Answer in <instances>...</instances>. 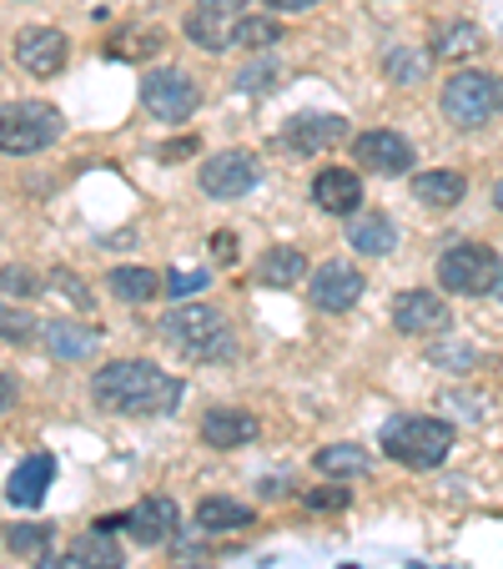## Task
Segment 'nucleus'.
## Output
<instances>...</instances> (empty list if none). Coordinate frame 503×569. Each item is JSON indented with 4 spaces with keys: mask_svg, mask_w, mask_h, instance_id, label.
Returning a JSON list of instances; mask_svg holds the SVG:
<instances>
[{
    "mask_svg": "<svg viewBox=\"0 0 503 569\" xmlns=\"http://www.w3.org/2000/svg\"><path fill=\"white\" fill-rule=\"evenodd\" d=\"M91 398L121 419H161L182 403V378H172L147 358H117L91 378Z\"/></svg>",
    "mask_w": 503,
    "mask_h": 569,
    "instance_id": "1",
    "label": "nucleus"
},
{
    "mask_svg": "<svg viewBox=\"0 0 503 569\" xmlns=\"http://www.w3.org/2000/svg\"><path fill=\"white\" fill-rule=\"evenodd\" d=\"M161 338H167L182 358L207 363V368L232 363L237 358L232 322H227L222 308H212V302H177V308L161 318Z\"/></svg>",
    "mask_w": 503,
    "mask_h": 569,
    "instance_id": "2",
    "label": "nucleus"
},
{
    "mask_svg": "<svg viewBox=\"0 0 503 569\" xmlns=\"http://www.w3.org/2000/svg\"><path fill=\"white\" fill-rule=\"evenodd\" d=\"M383 453L403 469H439L443 459L453 453V429L443 419H429V413H403V419L383 423Z\"/></svg>",
    "mask_w": 503,
    "mask_h": 569,
    "instance_id": "3",
    "label": "nucleus"
},
{
    "mask_svg": "<svg viewBox=\"0 0 503 569\" xmlns=\"http://www.w3.org/2000/svg\"><path fill=\"white\" fill-rule=\"evenodd\" d=\"M499 278H503V258L489 242H473V237H459L439 258V282L453 298H483V292L499 288Z\"/></svg>",
    "mask_w": 503,
    "mask_h": 569,
    "instance_id": "4",
    "label": "nucleus"
},
{
    "mask_svg": "<svg viewBox=\"0 0 503 569\" xmlns=\"http://www.w3.org/2000/svg\"><path fill=\"white\" fill-rule=\"evenodd\" d=\"M439 111H443L449 127L479 131L483 121L499 111V76L473 71V66H459V71L443 81V91H439Z\"/></svg>",
    "mask_w": 503,
    "mask_h": 569,
    "instance_id": "5",
    "label": "nucleus"
},
{
    "mask_svg": "<svg viewBox=\"0 0 503 569\" xmlns=\"http://www.w3.org/2000/svg\"><path fill=\"white\" fill-rule=\"evenodd\" d=\"M61 111L51 101H11L0 111V151L6 157H36L61 137Z\"/></svg>",
    "mask_w": 503,
    "mask_h": 569,
    "instance_id": "6",
    "label": "nucleus"
},
{
    "mask_svg": "<svg viewBox=\"0 0 503 569\" xmlns=\"http://www.w3.org/2000/svg\"><path fill=\"white\" fill-rule=\"evenodd\" d=\"M197 101H202L197 81L187 71H177V66L141 71V107H147L157 121H172V127H182V121L197 111Z\"/></svg>",
    "mask_w": 503,
    "mask_h": 569,
    "instance_id": "7",
    "label": "nucleus"
},
{
    "mask_svg": "<svg viewBox=\"0 0 503 569\" xmlns=\"http://www.w3.org/2000/svg\"><path fill=\"white\" fill-rule=\"evenodd\" d=\"M262 182V167L252 151H217V157H207L202 167H197V187H202L212 202H237V197H247L252 187Z\"/></svg>",
    "mask_w": 503,
    "mask_h": 569,
    "instance_id": "8",
    "label": "nucleus"
},
{
    "mask_svg": "<svg viewBox=\"0 0 503 569\" xmlns=\"http://www.w3.org/2000/svg\"><path fill=\"white\" fill-rule=\"evenodd\" d=\"M449 302H443V292L433 288H408L393 298V328L403 338H439L449 333Z\"/></svg>",
    "mask_w": 503,
    "mask_h": 569,
    "instance_id": "9",
    "label": "nucleus"
},
{
    "mask_svg": "<svg viewBox=\"0 0 503 569\" xmlns=\"http://www.w3.org/2000/svg\"><path fill=\"white\" fill-rule=\"evenodd\" d=\"M353 161H358V172L408 177L413 172V147H408V137H398V131L373 127V131H358L353 137Z\"/></svg>",
    "mask_w": 503,
    "mask_h": 569,
    "instance_id": "10",
    "label": "nucleus"
},
{
    "mask_svg": "<svg viewBox=\"0 0 503 569\" xmlns=\"http://www.w3.org/2000/svg\"><path fill=\"white\" fill-rule=\"evenodd\" d=\"M363 288H368V278L343 258H328L322 268H312V278H308V298H312V308H322V312H348L363 298Z\"/></svg>",
    "mask_w": 503,
    "mask_h": 569,
    "instance_id": "11",
    "label": "nucleus"
},
{
    "mask_svg": "<svg viewBox=\"0 0 503 569\" xmlns=\"http://www.w3.org/2000/svg\"><path fill=\"white\" fill-rule=\"evenodd\" d=\"M348 137V121L332 117V111H302V117H288L278 131V141L288 151H298V157H322V151L343 147Z\"/></svg>",
    "mask_w": 503,
    "mask_h": 569,
    "instance_id": "12",
    "label": "nucleus"
},
{
    "mask_svg": "<svg viewBox=\"0 0 503 569\" xmlns=\"http://www.w3.org/2000/svg\"><path fill=\"white\" fill-rule=\"evenodd\" d=\"M16 61H21V71L31 76H61L66 61H71V41H66V31H56V26H26V31H16Z\"/></svg>",
    "mask_w": 503,
    "mask_h": 569,
    "instance_id": "13",
    "label": "nucleus"
},
{
    "mask_svg": "<svg viewBox=\"0 0 503 569\" xmlns=\"http://www.w3.org/2000/svg\"><path fill=\"white\" fill-rule=\"evenodd\" d=\"M127 529H131V539H137L141 549L172 545V539L182 535V509H177V499H167V495H147L127 515Z\"/></svg>",
    "mask_w": 503,
    "mask_h": 569,
    "instance_id": "14",
    "label": "nucleus"
},
{
    "mask_svg": "<svg viewBox=\"0 0 503 569\" xmlns=\"http://www.w3.org/2000/svg\"><path fill=\"white\" fill-rule=\"evenodd\" d=\"M258 413L232 409V403H217L202 413V443H212V449H247V443H258Z\"/></svg>",
    "mask_w": 503,
    "mask_h": 569,
    "instance_id": "15",
    "label": "nucleus"
},
{
    "mask_svg": "<svg viewBox=\"0 0 503 569\" xmlns=\"http://www.w3.org/2000/svg\"><path fill=\"white\" fill-rule=\"evenodd\" d=\"M312 202L328 217H358V207H363V177L348 172V167H322L312 177Z\"/></svg>",
    "mask_w": 503,
    "mask_h": 569,
    "instance_id": "16",
    "label": "nucleus"
},
{
    "mask_svg": "<svg viewBox=\"0 0 503 569\" xmlns=\"http://www.w3.org/2000/svg\"><path fill=\"white\" fill-rule=\"evenodd\" d=\"M41 348L51 358H61V363H76V358L97 353L101 333L87 328V322H76V318H51V322H41Z\"/></svg>",
    "mask_w": 503,
    "mask_h": 569,
    "instance_id": "17",
    "label": "nucleus"
},
{
    "mask_svg": "<svg viewBox=\"0 0 503 569\" xmlns=\"http://www.w3.org/2000/svg\"><path fill=\"white\" fill-rule=\"evenodd\" d=\"M51 473H56V459L51 453H31L11 469V483H6V499L16 509H41L46 505V489H51Z\"/></svg>",
    "mask_w": 503,
    "mask_h": 569,
    "instance_id": "18",
    "label": "nucleus"
},
{
    "mask_svg": "<svg viewBox=\"0 0 503 569\" xmlns=\"http://www.w3.org/2000/svg\"><path fill=\"white\" fill-rule=\"evenodd\" d=\"M312 278V268H308V252L302 248H292V242H278V248H268L258 258V282L262 288H302V282Z\"/></svg>",
    "mask_w": 503,
    "mask_h": 569,
    "instance_id": "19",
    "label": "nucleus"
},
{
    "mask_svg": "<svg viewBox=\"0 0 503 569\" xmlns=\"http://www.w3.org/2000/svg\"><path fill=\"white\" fill-rule=\"evenodd\" d=\"M202 535H247V529L258 525V515L242 505V499H227V495H207L197 505V519H192Z\"/></svg>",
    "mask_w": 503,
    "mask_h": 569,
    "instance_id": "20",
    "label": "nucleus"
},
{
    "mask_svg": "<svg viewBox=\"0 0 503 569\" xmlns=\"http://www.w3.org/2000/svg\"><path fill=\"white\" fill-rule=\"evenodd\" d=\"M348 242H353L358 258H388L398 248V222L383 212H358L348 222Z\"/></svg>",
    "mask_w": 503,
    "mask_h": 569,
    "instance_id": "21",
    "label": "nucleus"
},
{
    "mask_svg": "<svg viewBox=\"0 0 503 569\" xmlns=\"http://www.w3.org/2000/svg\"><path fill=\"white\" fill-rule=\"evenodd\" d=\"M182 31H187V41H192L197 51H207V56H222L227 46H237V21H232V16L202 11V6H192V11H187Z\"/></svg>",
    "mask_w": 503,
    "mask_h": 569,
    "instance_id": "22",
    "label": "nucleus"
},
{
    "mask_svg": "<svg viewBox=\"0 0 503 569\" xmlns=\"http://www.w3.org/2000/svg\"><path fill=\"white\" fill-rule=\"evenodd\" d=\"M463 192H469V182H463V172H453V167H433V172H418L413 177V202L433 207V212L459 207Z\"/></svg>",
    "mask_w": 503,
    "mask_h": 569,
    "instance_id": "23",
    "label": "nucleus"
},
{
    "mask_svg": "<svg viewBox=\"0 0 503 569\" xmlns=\"http://www.w3.org/2000/svg\"><path fill=\"white\" fill-rule=\"evenodd\" d=\"M107 292L117 302H127V308H141V302H151L157 292H167V278H157L151 268H111Z\"/></svg>",
    "mask_w": 503,
    "mask_h": 569,
    "instance_id": "24",
    "label": "nucleus"
},
{
    "mask_svg": "<svg viewBox=\"0 0 503 569\" xmlns=\"http://www.w3.org/2000/svg\"><path fill=\"white\" fill-rule=\"evenodd\" d=\"M71 555H81L87 569H127V549L117 545V529H87L71 539Z\"/></svg>",
    "mask_w": 503,
    "mask_h": 569,
    "instance_id": "25",
    "label": "nucleus"
},
{
    "mask_svg": "<svg viewBox=\"0 0 503 569\" xmlns=\"http://www.w3.org/2000/svg\"><path fill=\"white\" fill-rule=\"evenodd\" d=\"M312 463H318V473H328V479H363V473H373V453L358 449V443H322V449L312 453Z\"/></svg>",
    "mask_w": 503,
    "mask_h": 569,
    "instance_id": "26",
    "label": "nucleus"
},
{
    "mask_svg": "<svg viewBox=\"0 0 503 569\" xmlns=\"http://www.w3.org/2000/svg\"><path fill=\"white\" fill-rule=\"evenodd\" d=\"M429 61H433V51H423V46H388L383 76L393 81V87H418V81L429 76Z\"/></svg>",
    "mask_w": 503,
    "mask_h": 569,
    "instance_id": "27",
    "label": "nucleus"
},
{
    "mask_svg": "<svg viewBox=\"0 0 503 569\" xmlns=\"http://www.w3.org/2000/svg\"><path fill=\"white\" fill-rule=\"evenodd\" d=\"M483 31L473 21H453V26H443L439 31V41H433V56L439 61H463V56H479L483 51Z\"/></svg>",
    "mask_w": 503,
    "mask_h": 569,
    "instance_id": "28",
    "label": "nucleus"
},
{
    "mask_svg": "<svg viewBox=\"0 0 503 569\" xmlns=\"http://www.w3.org/2000/svg\"><path fill=\"white\" fill-rule=\"evenodd\" d=\"M278 87H282V66L272 61V56H262V51L237 71V91H242V97H272Z\"/></svg>",
    "mask_w": 503,
    "mask_h": 569,
    "instance_id": "29",
    "label": "nucleus"
},
{
    "mask_svg": "<svg viewBox=\"0 0 503 569\" xmlns=\"http://www.w3.org/2000/svg\"><path fill=\"white\" fill-rule=\"evenodd\" d=\"M429 363L433 368H443V373H469L473 363H479V348L473 343H463V338H433L429 343Z\"/></svg>",
    "mask_w": 503,
    "mask_h": 569,
    "instance_id": "30",
    "label": "nucleus"
},
{
    "mask_svg": "<svg viewBox=\"0 0 503 569\" xmlns=\"http://www.w3.org/2000/svg\"><path fill=\"white\" fill-rule=\"evenodd\" d=\"M278 41H282L278 16H237V46H247V51H272Z\"/></svg>",
    "mask_w": 503,
    "mask_h": 569,
    "instance_id": "31",
    "label": "nucleus"
},
{
    "mask_svg": "<svg viewBox=\"0 0 503 569\" xmlns=\"http://www.w3.org/2000/svg\"><path fill=\"white\" fill-rule=\"evenodd\" d=\"M348 505H353L348 479H332V483H322V489H308V495H302V509H312V515H343Z\"/></svg>",
    "mask_w": 503,
    "mask_h": 569,
    "instance_id": "32",
    "label": "nucleus"
},
{
    "mask_svg": "<svg viewBox=\"0 0 503 569\" xmlns=\"http://www.w3.org/2000/svg\"><path fill=\"white\" fill-rule=\"evenodd\" d=\"M51 545V525H11L6 529V549L11 555H46Z\"/></svg>",
    "mask_w": 503,
    "mask_h": 569,
    "instance_id": "33",
    "label": "nucleus"
},
{
    "mask_svg": "<svg viewBox=\"0 0 503 569\" xmlns=\"http://www.w3.org/2000/svg\"><path fill=\"white\" fill-rule=\"evenodd\" d=\"M0 322H6V328H0V333H6V343H31V338H41V328H36V318H31V312H16V308H6V318H0Z\"/></svg>",
    "mask_w": 503,
    "mask_h": 569,
    "instance_id": "34",
    "label": "nucleus"
},
{
    "mask_svg": "<svg viewBox=\"0 0 503 569\" xmlns=\"http://www.w3.org/2000/svg\"><path fill=\"white\" fill-rule=\"evenodd\" d=\"M207 288H212L207 272H172V278H167V298L172 302H187V298H197V292H207Z\"/></svg>",
    "mask_w": 503,
    "mask_h": 569,
    "instance_id": "35",
    "label": "nucleus"
},
{
    "mask_svg": "<svg viewBox=\"0 0 503 569\" xmlns=\"http://www.w3.org/2000/svg\"><path fill=\"white\" fill-rule=\"evenodd\" d=\"M131 46H111V56H117V61H131V56H157L161 46V31H141V36H127Z\"/></svg>",
    "mask_w": 503,
    "mask_h": 569,
    "instance_id": "36",
    "label": "nucleus"
},
{
    "mask_svg": "<svg viewBox=\"0 0 503 569\" xmlns=\"http://www.w3.org/2000/svg\"><path fill=\"white\" fill-rule=\"evenodd\" d=\"M36 288H41V282H36L26 268H16V262L6 268V298H11V302H16V298H31Z\"/></svg>",
    "mask_w": 503,
    "mask_h": 569,
    "instance_id": "37",
    "label": "nucleus"
},
{
    "mask_svg": "<svg viewBox=\"0 0 503 569\" xmlns=\"http://www.w3.org/2000/svg\"><path fill=\"white\" fill-rule=\"evenodd\" d=\"M212 262L217 268H237V237L232 232H212Z\"/></svg>",
    "mask_w": 503,
    "mask_h": 569,
    "instance_id": "38",
    "label": "nucleus"
},
{
    "mask_svg": "<svg viewBox=\"0 0 503 569\" xmlns=\"http://www.w3.org/2000/svg\"><path fill=\"white\" fill-rule=\"evenodd\" d=\"M197 6H202V11H217V16H232V21H237L247 0H197Z\"/></svg>",
    "mask_w": 503,
    "mask_h": 569,
    "instance_id": "39",
    "label": "nucleus"
},
{
    "mask_svg": "<svg viewBox=\"0 0 503 569\" xmlns=\"http://www.w3.org/2000/svg\"><path fill=\"white\" fill-rule=\"evenodd\" d=\"M268 11H278V16H292V11H312L318 0H262Z\"/></svg>",
    "mask_w": 503,
    "mask_h": 569,
    "instance_id": "40",
    "label": "nucleus"
},
{
    "mask_svg": "<svg viewBox=\"0 0 503 569\" xmlns=\"http://www.w3.org/2000/svg\"><path fill=\"white\" fill-rule=\"evenodd\" d=\"M41 569H87V565H81V555H46Z\"/></svg>",
    "mask_w": 503,
    "mask_h": 569,
    "instance_id": "41",
    "label": "nucleus"
},
{
    "mask_svg": "<svg viewBox=\"0 0 503 569\" xmlns=\"http://www.w3.org/2000/svg\"><path fill=\"white\" fill-rule=\"evenodd\" d=\"M187 151H197V141H192V137H182V141H167V147H161V157L172 161V157H187Z\"/></svg>",
    "mask_w": 503,
    "mask_h": 569,
    "instance_id": "42",
    "label": "nucleus"
},
{
    "mask_svg": "<svg viewBox=\"0 0 503 569\" xmlns=\"http://www.w3.org/2000/svg\"><path fill=\"white\" fill-rule=\"evenodd\" d=\"M0 388H6V403H0V409L11 413V409H16V373H6V378H0Z\"/></svg>",
    "mask_w": 503,
    "mask_h": 569,
    "instance_id": "43",
    "label": "nucleus"
},
{
    "mask_svg": "<svg viewBox=\"0 0 503 569\" xmlns=\"http://www.w3.org/2000/svg\"><path fill=\"white\" fill-rule=\"evenodd\" d=\"M493 298H499V302H503V278H499V288H493Z\"/></svg>",
    "mask_w": 503,
    "mask_h": 569,
    "instance_id": "44",
    "label": "nucleus"
},
{
    "mask_svg": "<svg viewBox=\"0 0 503 569\" xmlns=\"http://www.w3.org/2000/svg\"><path fill=\"white\" fill-rule=\"evenodd\" d=\"M499 111H503V76H499Z\"/></svg>",
    "mask_w": 503,
    "mask_h": 569,
    "instance_id": "45",
    "label": "nucleus"
}]
</instances>
